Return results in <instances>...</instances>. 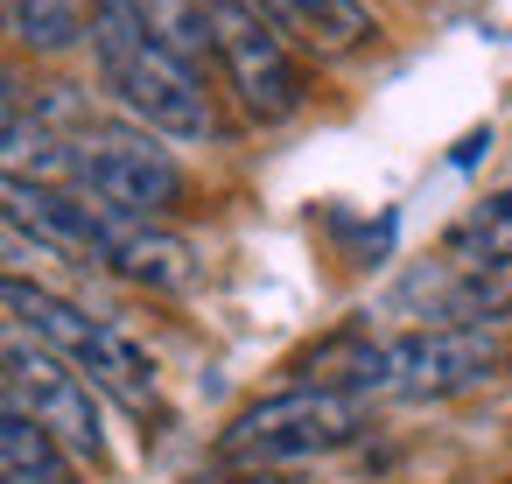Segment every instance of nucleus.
Here are the masks:
<instances>
[{
	"label": "nucleus",
	"mask_w": 512,
	"mask_h": 484,
	"mask_svg": "<svg viewBox=\"0 0 512 484\" xmlns=\"http://www.w3.org/2000/svg\"><path fill=\"white\" fill-rule=\"evenodd\" d=\"M85 43H92L106 99L134 127H148L162 141H183V148L218 134V106L204 92V71L162 36L148 0H92V36Z\"/></svg>",
	"instance_id": "f257e3e1"
},
{
	"label": "nucleus",
	"mask_w": 512,
	"mask_h": 484,
	"mask_svg": "<svg viewBox=\"0 0 512 484\" xmlns=\"http://www.w3.org/2000/svg\"><path fill=\"white\" fill-rule=\"evenodd\" d=\"M365 414H372V400L358 386L302 379V386H281V393L239 407L232 428L218 435V463L225 470H295L330 449H351L365 435Z\"/></svg>",
	"instance_id": "f03ea898"
},
{
	"label": "nucleus",
	"mask_w": 512,
	"mask_h": 484,
	"mask_svg": "<svg viewBox=\"0 0 512 484\" xmlns=\"http://www.w3.org/2000/svg\"><path fill=\"white\" fill-rule=\"evenodd\" d=\"M43 113L57 120V134L71 141V190H85L92 204L106 211H127V218H162L183 204V162L162 148V134L148 127H113L71 99H43Z\"/></svg>",
	"instance_id": "7ed1b4c3"
},
{
	"label": "nucleus",
	"mask_w": 512,
	"mask_h": 484,
	"mask_svg": "<svg viewBox=\"0 0 512 484\" xmlns=\"http://www.w3.org/2000/svg\"><path fill=\"white\" fill-rule=\"evenodd\" d=\"M0 309H8L22 330H36L57 358H71L92 386H106L113 400H127V407H148V400H155V358H148L120 323H106V316H92L85 302L57 295L50 281H36V274L0 281Z\"/></svg>",
	"instance_id": "20e7f679"
},
{
	"label": "nucleus",
	"mask_w": 512,
	"mask_h": 484,
	"mask_svg": "<svg viewBox=\"0 0 512 484\" xmlns=\"http://www.w3.org/2000/svg\"><path fill=\"white\" fill-rule=\"evenodd\" d=\"M498 372V337L491 330H400L386 344H365L344 372V386H358L365 400H449L470 393Z\"/></svg>",
	"instance_id": "39448f33"
},
{
	"label": "nucleus",
	"mask_w": 512,
	"mask_h": 484,
	"mask_svg": "<svg viewBox=\"0 0 512 484\" xmlns=\"http://www.w3.org/2000/svg\"><path fill=\"white\" fill-rule=\"evenodd\" d=\"M204 29H211V57L225 71V92L246 106V120L288 127L309 106L295 43L253 8V0H204Z\"/></svg>",
	"instance_id": "423d86ee"
},
{
	"label": "nucleus",
	"mask_w": 512,
	"mask_h": 484,
	"mask_svg": "<svg viewBox=\"0 0 512 484\" xmlns=\"http://www.w3.org/2000/svg\"><path fill=\"white\" fill-rule=\"evenodd\" d=\"M0 386H8L78 463H106V421H99V393H92V379L71 365V358H57L36 330H22L15 316H0Z\"/></svg>",
	"instance_id": "0eeeda50"
},
{
	"label": "nucleus",
	"mask_w": 512,
	"mask_h": 484,
	"mask_svg": "<svg viewBox=\"0 0 512 484\" xmlns=\"http://www.w3.org/2000/svg\"><path fill=\"white\" fill-rule=\"evenodd\" d=\"M0 183H57L71 190V141L29 85L0 71Z\"/></svg>",
	"instance_id": "6e6552de"
},
{
	"label": "nucleus",
	"mask_w": 512,
	"mask_h": 484,
	"mask_svg": "<svg viewBox=\"0 0 512 484\" xmlns=\"http://www.w3.org/2000/svg\"><path fill=\"white\" fill-rule=\"evenodd\" d=\"M253 8L309 57H358L379 36L372 0H253Z\"/></svg>",
	"instance_id": "1a4fd4ad"
},
{
	"label": "nucleus",
	"mask_w": 512,
	"mask_h": 484,
	"mask_svg": "<svg viewBox=\"0 0 512 484\" xmlns=\"http://www.w3.org/2000/svg\"><path fill=\"white\" fill-rule=\"evenodd\" d=\"M71 463L78 456L0 386V477L8 484H71Z\"/></svg>",
	"instance_id": "9d476101"
},
{
	"label": "nucleus",
	"mask_w": 512,
	"mask_h": 484,
	"mask_svg": "<svg viewBox=\"0 0 512 484\" xmlns=\"http://www.w3.org/2000/svg\"><path fill=\"white\" fill-rule=\"evenodd\" d=\"M449 260L456 267H484V274H512V183L491 190L484 204H470L449 225Z\"/></svg>",
	"instance_id": "9b49d317"
},
{
	"label": "nucleus",
	"mask_w": 512,
	"mask_h": 484,
	"mask_svg": "<svg viewBox=\"0 0 512 484\" xmlns=\"http://www.w3.org/2000/svg\"><path fill=\"white\" fill-rule=\"evenodd\" d=\"M8 36L29 57H64L92 36V0H8Z\"/></svg>",
	"instance_id": "f8f14e48"
},
{
	"label": "nucleus",
	"mask_w": 512,
	"mask_h": 484,
	"mask_svg": "<svg viewBox=\"0 0 512 484\" xmlns=\"http://www.w3.org/2000/svg\"><path fill=\"white\" fill-rule=\"evenodd\" d=\"M36 260H57V253H50V246H43L36 232H22V225H15L8 211H0V281H15V274H29Z\"/></svg>",
	"instance_id": "ddd939ff"
},
{
	"label": "nucleus",
	"mask_w": 512,
	"mask_h": 484,
	"mask_svg": "<svg viewBox=\"0 0 512 484\" xmlns=\"http://www.w3.org/2000/svg\"><path fill=\"white\" fill-rule=\"evenodd\" d=\"M0 22H8V0H0Z\"/></svg>",
	"instance_id": "4468645a"
},
{
	"label": "nucleus",
	"mask_w": 512,
	"mask_h": 484,
	"mask_svg": "<svg viewBox=\"0 0 512 484\" xmlns=\"http://www.w3.org/2000/svg\"><path fill=\"white\" fill-rule=\"evenodd\" d=\"M0 484H8V477H0Z\"/></svg>",
	"instance_id": "2eb2a0df"
}]
</instances>
